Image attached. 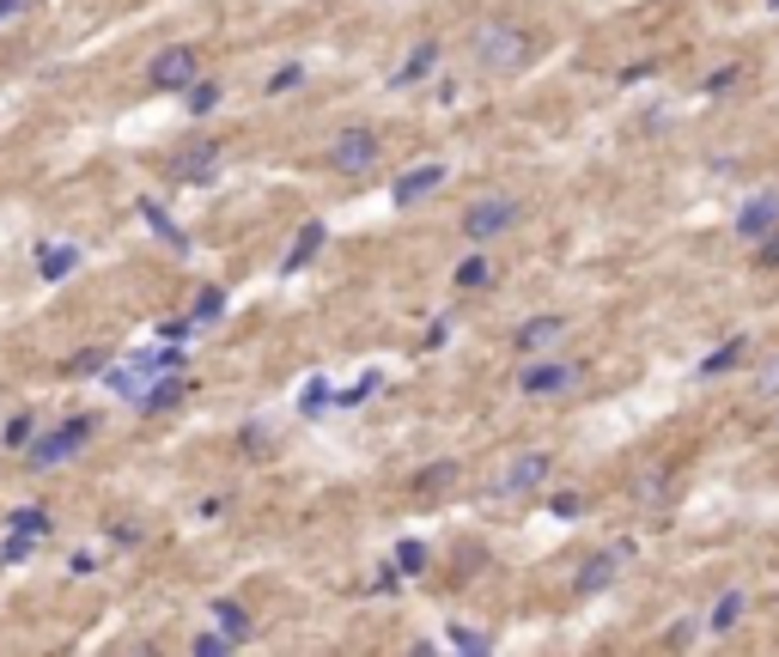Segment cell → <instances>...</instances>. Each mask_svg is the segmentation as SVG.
I'll use <instances>...</instances> for the list:
<instances>
[{
	"label": "cell",
	"instance_id": "obj_1",
	"mask_svg": "<svg viewBox=\"0 0 779 657\" xmlns=\"http://www.w3.org/2000/svg\"><path fill=\"white\" fill-rule=\"evenodd\" d=\"M165 371H183V354H177V342L171 347H153V354H134V359H122V366H110V390L122 396V402H134L141 408L146 402V390L165 378Z\"/></svg>",
	"mask_w": 779,
	"mask_h": 657
},
{
	"label": "cell",
	"instance_id": "obj_2",
	"mask_svg": "<svg viewBox=\"0 0 779 657\" xmlns=\"http://www.w3.org/2000/svg\"><path fill=\"white\" fill-rule=\"evenodd\" d=\"M476 62L488 74H512V67L530 62V37L518 25H481L476 31Z\"/></svg>",
	"mask_w": 779,
	"mask_h": 657
},
{
	"label": "cell",
	"instance_id": "obj_3",
	"mask_svg": "<svg viewBox=\"0 0 779 657\" xmlns=\"http://www.w3.org/2000/svg\"><path fill=\"white\" fill-rule=\"evenodd\" d=\"M92 426H98L92 414H74V421H67V426H55L49 438H31V445H25V457L37 463V469H49V463H67L74 450H86V445H92Z\"/></svg>",
	"mask_w": 779,
	"mask_h": 657
},
{
	"label": "cell",
	"instance_id": "obj_4",
	"mask_svg": "<svg viewBox=\"0 0 779 657\" xmlns=\"http://www.w3.org/2000/svg\"><path fill=\"white\" fill-rule=\"evenodd\" d=\"M323 158H330V171H342V177H366L371 165H378V134L371 129H342Z\"/></svg>",
	"mask_w": 779,
	"mask_h": 657
},
{
	"label": "cell",
	"instance_id": "obj_5",
	"mask_svg": "<svg viewBox=\"0 0 779 657\" xmlns=\"http://www.w3.org/2000/svg\"><path fill=\"white\" fill-rule=\"evenodd\" d=\"M201 55L189 49V43H177V49H159L153 55V67H146V86H159V92H183L189 79H196Z\"/></svg>",
	"mask_w": 779,
	"mask_h": 657
},
{
	"label": "cell",
	"instance_id": "obj_6",
	"mask_svg": "<svg viewBox=\"0 0 779 657\" xmlns=\"http://www.w3.org/2000/svg\"><path fill=\"white\" fill-rule=\"evenodd\" d=\"M512 220H518L512 201H505V196H488V201H476V208L463 213V237H469V244H488V237L512 232Z\"/></svg>",
	"mask_w": 779,
	"mask_h": 657
},
{
	"label": "cell",
	"instance_id": "obj_7",
	"mask_svg": "<svg viewBox=\"0 0 779 657\" xmlns=\"http://www.w3.org/2000/svg\"><path fill=\"white\" fill-rule=\"evenodd\" d=\"M213 171H220V141H189L183 153H171V183H213Z\"/></svg>",
	"mask_w": 779,
	"mask_h": 657
},
{
	"label": "cell",
	"instance_id": "obj_8",
	"mask_svg": "<svg viewBox=\"0 0 779 657\" xmlns=\"http://www.w3.org/2000/svg\"><path fill=\"white\" fill-rule=\"evenodd\" d=\"M572 378H579V366H567V359H548V366H530L524 378H518V390H524V396H555V390H567Z\"/></svg>",
	"mask_w": 779,
	"mask_h": 657
},
{
	"label": "cell",
	"instance_id": "obj_9",
	"mask_svg": "<svg viewBox=\"0 0 779 657\" xmlns=\"http://www.w3.org/2000/svg\"><path fill=\"white\" fill-rule=\"evenodd\" d=\"M438 183H445V165H421V171H402L397 189H390V201H397V208H414V201L433 196Z\"/></svg>",
	"mask_w": 779,
	"mask_h": 657
},
{
	"label": "cell",
	"instance_id": "obj_10",
	"mask_svg": "<svg viewBox=\"0 0 779 657\" xmlns=\"http://www.w3.org/2000/svg\"><path fill=\"white\" fill-rule=\"evenodd\" d=\"M560 335H567V316H530V323L512 335V347L518 354H536V347H555Z\"/></svg>",
	"mask_w": 779,
	"mask_h": 657
},
{
	"label": "cell",
	"instance_id": "obj_11",
	"mask_svg": "<svg viewBox=\"0 0 779 657\" xmlns=\"http://www.w3.org/2000/svg\"><path fill=\"white\" fill-rule=\"evenodd\" d=\"M774 225H779V196H755V201H743V213H737V232L749 237V244H755V237H767Z\"/></svg>",
	"mask_w": 779,
	"mask_h": 657
},
{
	"label": "cell",
	"instance_id": "obj_12",
	"mask_svg": "<svg viewBox=\"0 0 779 657\" xmlns=\"http://www.w3.org/2000/svg\"><path fill=\"white\" fill-rule=\"evenodd\" d=\"M542 475H548V450H524V457L505 469V493H530V487H542Z\"/></svg>",
	"mask_w": 779,
	"mask_h": 657
},
{
	"label": "cell",
	"instance_id": "obj_13",
	"mask_svg": "<svg viewBox=\"0 0 779 657\" xmlns=\"http://www.w3.org/2000/svg\"><path fill=\"white\" fill-rule=\"evenodd\" d=\"M323 232H330V225H323V220L299 225V237H292V250H287V263H280V275H299V268H304V263H311V256L323 250Z\"/></svg>",
	"mask_w": 779,
	"mask_h": 657
},
{
	"label": "cell",
	"instance_id": "obj_14",
	"mask_svg": "<svg viewBox=\"0 0 779 657\" xmlns=\"http://www.w3.org/2000/svg\"><path fill=\"white\" fill-rule=\"evenodd\" d=\"M621 560H627V548H609V554H597V560H585V572H579V591H585V597H591V591H603V584L621 572Z\"/></svg>",
	"mask_w": 779,
	"mask_h": 657
},
{
	"label": "cell",
	"instance_id": "obj_15",
	"mask_svg": "<svg viewBox=\"0 0 779 657\" xmlns=\"http://www.w3.org/2000/svg\"><path fill=\"white\" fill-rule=\"evenodd\" d=\"M433 62H438V43H433V37H426V43H421V49H414V55H409V62H402V67H397V74H390V86H421V79H426V74H433Z\"/></svg>",
	"mask_w": 779,
	"mask_h": 657
},
{
	"label": "cell",
	"instance_id": "obj_16",
	"mask_svg": "<svg viewBox=\"0 0 779 657\" xmlns=\"http://www.w3.org/2000/svg\"><path fill=\"white\" fill-rule=\"evenodd\" d=\"M213 621H220V633L232 645L251 639V615H244V603H232V597H220V603H213Z\"/></svg>",
	"mask_w": 779,
	"mask_h": 657
},
{
	"label": "cell",
	"instance_id": "obj_17",
	"mask_svg": "<svg viewBox=\"0 0 779 657\" xmlns=\"http://www.w3.org/2000/svg\"><path fill=\"white\" fill-rule=\"evenodd\" d=\"M141 220H146V225H153V232H159V237H165V244H171V250H189V237H183V232H177V220H171V213H165V208H159V201H141Z\"/></svg>",
	"mask_w": 779,
	"mask_h": 657
},
{
	"label": "cell",
	"instance_id": "obj_18",
	"mask_svg": "<svg viewBox=\"0 0 779 657\" xmlns=\"http://www.w3.org/2000/svg\"><path fill=\"white\" fill-rule=\"evenodd\" d=\"M183 104H189V116H208V110H220V79H189V86H183Z\"/></svg>",
	"mask_w": 779,
	"mask_h": 657
},
{
	"label": "cell",
	"instance_id": "obj_19",
	"mask_svg": "<svg viewBox=\"0 0 779 657\" xmlns=\"http://www.w3.org/2000/svg\"><path fill=\"white\" fill-rule=\"evenodd\" d=\"M743 347H749V342H743V335H731L725 347H713V354L700 359V378H719V371H731V366H737V359H743Z\"/></svg>",
	"mask_w": 779,
	"mask_h": 657
},
{
	"label": "cell",
	"instance_id": "obj_20",
	"mask_svg": "<svg viewBox=\"0 0 779 657\" xmlns=\"http://www.w3.org/2000/svg\"><path fill=\"white\" fill-rule=\"evenodd\" d=\"M74 263H80V250H74V244H55V250H43L37 275L43 280H62V275H74Z\"/></svg>",
	"mask_w": 779,
	"mask_h": 657
},
{
	"label": "cell",
	"instance_id": "obj_21",
	"mask_svg": "<svg viewBox=\"0 0 779 657\" xmlns=\"http://www.w3.org/2000/svg\"><path fill=\"white\" fill-rule=\"evenodd\" d=\"M743 603H749L743 591H725V597H719V609H713V621H706V627H713V633H731V627L743 621Z\"/></svg>",
	"mask_w": 779,
	"mask_h": 657
},
{
	"label": "cell",
	"instance_id": "obj_22",
	"mask_svg": "<svg viewBox=\"0 0 779 657\" xmlns=\"http://www.w3.org/2000/svg\"><path fill=\"white\" fill-rule=\"evenodd\" d=\"M177 396H183V378H177V371H165V378L159 383H153V390H146V414H159V408H171L177 402Z\"/></svg>",
	"mask_w": 779,
	"mask_h": 657
},
{
	"label": "cell",
	"instance_id": "obj_23",
	"mask_svg": "<svg viewBox=\"0 0 779 657\" xmlns=\"http://www.w3.org/2000/svg\"><path fill=\"white\" fill-rule=\"evenodd\" d=\"M31 438H37V421H31V414H13V421H7V433H0V445H13V450H25Z\"/></svg>",
	"mask_w": 779,
	"mask_h": 657
},
{
	"label": "cell",
	"instance_id": "obj_24",
	"mask_svg": "<svg viewBox=\"0 0 779 657\" xmlns=\"http://www.w3.org/2000/svg\"><path fill=\"white\" fill-rule=\"evenodd\" d=\"M390 566H397L402 579H414V572L426 566V548H421V542H402V548H397V560H390Z\"/></svg>",
	"mask_w": 779,
	"mask_h": 657
},
{
	"label": "cell",
	"instance_id": "obj_25",
	"mask_svg": "<svg viewBox=\"0 0 779 657\" xmlns=\"http://www.w3.org/2000/svg\"><path fill=\"white\" fill-rule=\"evenodd\" d=\"M225 311V292L220 287H201L196 292V311H189V316H196V323H208V316H220Z\"/></svg>",
	"mask_w": 779,
	"mask_h": 657
},
{
	"label": "cell",
	"instance_id": "obj_26",
	"mask_svg": "<svg viewBox=\"0 0 779 657\" xmlns=\"http://www.w3.org/2000/svg\"><path fill=\"white\" fill-rule=\"evenodd\" d=\"M457 287H488V263H481V256L457 263Z\"/></svg>",
	"mask_w": 779,
	"mask_h": 657
},
{
	"label": "cell",
	"instance_id": "obj_27",
	"mask_svg": "<svg viewBox=\"0 0 779 657\" xmlns=\"http://www.w3.org/2000/svg\"><path fill=\"white\" fill-rule=\"evenodd\" d=\"M323 402H330V383H323V378H318V383H304V396H299V414H318Z\"/></svg>",
	"mask_w": 779,
	"mask_h": 657
},
{
	"label": "cell",
	"instance_id": "obj_28",
	"mask_svg": "<svg viewBox=\"0 0 779 657\" xmlns=\"http://www.w3.org/2000/svg\"><path fill=\"white\" fill-rule=\"evenodd\" d=\"M299 79H304V67H299V62H287V67H280L275 79H268V92L280 98V92H292V86H299Z\"/></svg>",
	"mask_w": 779,
	"mask_h": 657
},
{
	"label": "cell",
	"instance_id": "obj_29",
	"mask_svg": "<svg viewBox=\"0 0 779 657\" xmlns=\"http://www.w3.org/2000/svg\"><path fill=\"white\" fill-rule=\"evenodd\" d=\"M225 652H232L225 633H201V639H196V657H225Z\"/></svg>",
	"mask_w": 779,
	"mask_h": 657
},
{
	"label": "cell",
	"instance_id": "obj_30",
	"mask_svg": "<svg viewBox=\"0 0 779 657\" xmlns=\"http://www.w3.org/2000/svg\"><path fill=\"white\" fill-rule=\"evenodd\" d=\"M98 366H110V354H104V347H92V354H80V359H74V366H67V371H74V378H86V371H98Z\"/></svg>",
	"mask_w": 779,
	"mask_h": 657
},
{
	"label": "cell",
	"instance_id": "obj_31",
	"mask_svg": "<svg viewBox=\"0 0 779 657\" xmlns=\"http://www.w3.org/2000/svg\"><path fill=\"white\" fill-rule=\"evenodd\" d=\"M450 645H457V652H488V633H463V627H450Z\"/></svg>",
	"mask_w": 779,
	"mask_h": 657
},
{
	"label": "cell",
	"instance_id": "obj_32",
	"mask_svg": "<svg viewBox=\"0 0 779 657\" xmlns=\"http://www.w3.org/2000/svg\"><path fill=\"white\" fill-rule=\"evenodd\" d=\"M189 328H196V316H171V323H159L165 342H189Z\"/></svg>",
	"mask_w": 779,
	"mask_h": 657
},
{
	"label": "cell",
	"instance_id": "obj_33",
	"mask_svg": "<svg viewBox=\"0 0 779 657\" xmlns=\"http://www.w3.org/2000/svg\"><path fill=\"white\" fill-rule=\"evenodd\" d=\"M378 383H383V378H378V371H366V378H359V383H354V390H347V396H342V402H366V396H378Z\"/></svg>",
	"mask_w": 779,
	"mask_h": 657
},
{
	"label": "cell",
	"instance_id": "obj_34",
	"mask_svg": "<svg viewBox=\"0 0 779 657\" xmlns=\"http://www.w3.org/2000/svg\"><path fill=\"white\" fill-rule=\"evenodd\" d=\"M755 390H761V396H779V359H774V366H761V378H755Z\"/></svg>",
	"mask_w": 779,
	"mask_h": 657
},
{
	"label": "cell",
	"instance_id": "obj_35",
	"mask_svg": "<svg viewBox=\"0 0 779 657\" xmlns=\"http://www.w3.org/2000/svg\"><path fill=\"white\" fill-rule=\"evenodd\" d=\"M731 86H737V67H719V74L706 79V92H731Z\"/></svg>",
	"mask_w": 779,
	"mask_h": 657
},
{
	"label": "cell",
	"instance_id": "obj_36",
	"mask_svg": "<svg viewBox=\"0 0 779 657\" xmlns=\"http://www.w3.org/2000/svg\"><path fill=\"white\" fill-rule=\"evenodd\" d=\"M555 517H579V493H560V500H555Z\"/></svg>",
	"mask_w": 779,
	"mask_h": 657
},
{
	"label": "cell",
	"instance_id": "obj_37",
	"mask_svg": "<svg viewBox=\"0 0 779 657\" xmlns=\"http://www.w3.org/2000/svg\"><path fill=\"white\" fill-rule=\"evenodd\" d=\"M761 263H779V237H774V232L761 237Z\"/></svg>",
	"mask_w": 779,
	"mask_h": 657
},
{
	"label": "cell",
	"instance_id": "obj_38",
	"mask_svg": "<svg viewBox=\"0 0 779 657\" xmlns=\"http://www.w3.org/2000/svg\"><path fill=\"white\" fill-rule=\"evenodd\" d=\"M13 13H25V0H0V25H7Z\"/></svg>",
	"mask_w": 779,
	"mask_h": 657
},
{
	"label": "cell",
	"instance_id": "obj_39",
	"mask_svg": "<svg viewBox=\"0 0 779 657\" xmlns=\"http://www.w3.org/2000/svg\"><path fill=\"white\" fill-rule=\"evenodd\" d=\"M767 7H774V13H779V0H767Z\"/></svg>",
	"mask_w": 779,
	"mask_h": 657
}]
</instances>
